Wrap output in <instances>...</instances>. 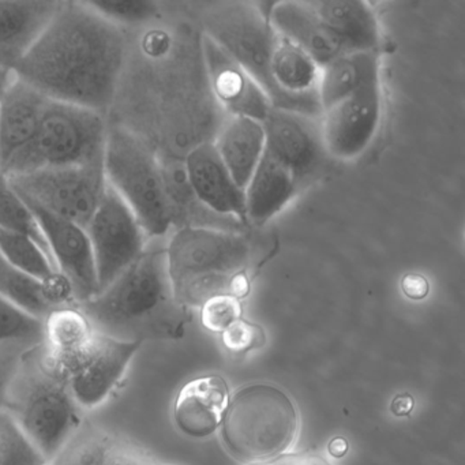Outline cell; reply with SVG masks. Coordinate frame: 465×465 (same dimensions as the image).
Masks as SVG:
<instances>
[{
  "instance_id": "1",
  "label": "cell",
  "mask_w": 465,
  "mask_h": 465,
  "mask_svg": "<svg viewBox=\"0 0 465 465\" xmlns=\"http://www.w3.org/2000/svg\"><path fill=\"white\" fill-rule=\"evenodd\" d=\"M126 54V29L103 17L86 0H61L15 74L48 99L105 115Z\"/></svg>"
},
{
  "instance_id": "2",
  "label": "cell",
  "mask_w": 465,
  "mask_h": 465,
  "mask_svg": "<svg viewBox=\"0 0 465 465\" xmlns=\"http://www.w3.org/2000/svg\"><path fill=\"white\" fill-rule=\"evenodd\" d=\"M94 331L122 341L183 337L187 309L173 299L165 249H148L94 298L80 304Z\"/></svg>"
},
{
  "instance_id": "3",
  "label": "cell",
  "mask_w": 465,
  "mask_h": 465,
  "mask_svg": "<svg viewBox=\"0 0 465 465\" xmlns=\"http://www.w3.org/2000/svg\"><path fill=\"white\" fill-rule=\"evenodd\" d=\"M249 261L243 236L208 228H182L165 247L173 299L184 309L201 307L217 295L246 296Z\"/></svg>"
},
{
  "instance_id": "4",
  "label": "cell",
  "mask_w": 465,
  "mask_h": 465,
  "mask_svg": "<svg viewBox=\"0 0 465 465\" xmlns=\"http://www.w3.org/2000/svg\"><path fill=\"white\" fill-rule=\"evenodd\" d=\"M6 410L48 462L83 426V412L45 342L29 348L7 389Z\"/></svg>"
},
{
  "instance_id": "5",
  "label": "cell",
  "mask_w": 465,
  "mask_h": 465,
  "mask_svg": "<svg viewBox=\"0 0 465 465\" xmlns=\"http://www.w3.org/2000/svg\"><path fill=\"white\" fill-rule=\"evenodd\" d=\"M298 430L290 396L276 386L257 383L241 389L228 404L222 438L233 459L258 464L284 453Z\"/></svg>"
},
{
  "instance_id": "6",
  "label": "cell",
  "mask_w": 465,
  "mask_h": 465,
  "mask_svg": "<svg viewBox=\"0 0 465 465\" xmlns=\"http://www.w3.org/2000/svg\"><path fill=\"white\" fill-rule=\"evenodd\" d=\"M103 167L108 186L132 209L148 239L165 235L173 224V206L149 146L124 127L108 129Z\"/></svg>"
},
{
  "instance_id": "7",
  "label": "cell",
  "mask_w": 465,
  "mask_h": 465,
  "mask_svg": "<svg viewBox=\"0 0 465 465\" xmlns=\"http://www.w3.org/2000/svg\"><path fill=\"white\" fill-rule=\"evenodd\" d=\"M107 132L103 114L50 99L31 145L2 173L15 178L45 168L102 164Z\"/></svg>"
},
{
  "instance_id": "8",
  "label": "cell",
  "mask_w": 465,
  "mask_h": 465,
  "mask_svg": "<svg viewBox=\"0 0 465 465\" xmlns=\"http://www.w3.org/2000/svg\"><path fill=\"white\" fill-rule=\"evenodd\" d=\"M7 181L26 203L75 223L85 230L108 186L103 163L45 168L7 178Z\"/></svg>"
},
{
  "instance_id": "9",
  "label": "cell",
  "mask_w": 465,
  "mask_h": 465,
  "mask_svg": "<svg viewBox=\"0 0 465 465\" xmlns=\"http://www.w3.org/2000/svg\"><path fill=\"white\" fill-rule=\"evenodd\" d=\"M203 26L206 36L232 56L254 78L269 99V64L276 32L272 28L268 15L254 5L230 2L209 10Z\"/></svg>"
},
{
  "instance_id": "10",
  "label": "cell",
  "mask_w": 465,
  "mask_h": 465,
  "mask_svg": "<svg viewBox=\"0 0 465 465\" xmlns=\"http://www.w3.org/2000/svg\"><path fill=\"white\" fill-rule=\"evenodd\" d=\"M141 345L94 331L73 355L64 361L53 359L64 371L81 410L89 411L107 401L118 388Z\"/></svg>"
},
{
  "instance_id": "11",
  "label": "cell",
  "mask_w": 465,
  "mask_h": 465,
  "mask_svg": "<svg viewBox=\"0 0 465 465\" xmlns=\"http://www.w3.org/2000/svg\"><path fill=\"white\" fill-rule=\"evenodd\" d=\"M86 232L96 265L99 292L141 257L148 241L132 209L110 186Z\"/></svg>"
},
{
  "instance_id": "12",
  "label": "cell",
  "mask_w": 465,
  "mask_h": 465,
  "mask_svg": "<svg viewBox=\"0 0 465 465\" xmlns=\"http://www.w3.org/2000/svg\"><path fill=\"white\" fill-rule=\"evenodd\" d=\"M381 116L382 94L378 67L351 96L321 115V138L326 153L340 160L361 156L377 135Z\"/></svg>"
},
{
  "instance_id": "13",
  "label": "cell",
  "mask_w": 465,
  "mask_h": 465,
  "mask_svg": "<svg viewBox=\"0 0 465 465\" xmlns=\"http://www.w3.org/2000/svg\"><path fill=\"white\" fill-rule=\"evenodd\" d=\"M42 228L58 273L69 282L78 304L99 293L96 265L85 228L28 203Z\"/></svg>"
},
{
  "instance_id": "14",
  "label": "cell",
  "mask_w": 465,
  "mask_h": 465,
  "mask_svg": "<svg viewBox=\"0 0 465 465\" xmlns=\"http://www.w3.org/2000/svg\"><path fill=\"white\" fill-rule=\"evenodd\" d=\"M315 118L271 108L261 124L265 133V152L287 165L302 186L322 164L323 148Z\"/></svg>"
},
{
  "instance_id": "15",
  "label": "cell",
  "mask_w": 465,
  "mask_h": 465,
  "mask_svg": "<svg viewBox=\"0 0 465 465\" xmlns=\"http://www.w3.org/2000/svg\"><path fill=\"white\" fill-rule=\"evenodd\" d=\"M203 50L217 102L231 116L262 122L273 107L254 78L206 35L203 37Z\"/></svg>"
},
{
  "instance_id": "16",
  "label": "cell",
  "mask_w": 465,
  "mask_h": 465,
  "mask_svg": "<svg viewBox=\"0 0 465 465\" xmlns=\"http://www.w3.org/2000/svg\"><path fill=\"white\" fill-rule=\"evenodd\" d=\"M61 0H0V67H15L36 45Z\"/></svg>"
},
{
  "instance_id": "17",
  "label": "cell",
  "mask_w": 465,
  "mask_h": 465,
  "mask_svg": "<svg viewBox=\"0 0 465 465\" xmlns=\"http://www.w3.org/2000/svg\"><path fill=\"white\" fill-rule=\"evenodd\" d=\"M266 15L276 34L301 48L320 67L350 53L307 2H279Z\"/></svg>"
},
{
  "instance_id": "18",
  "label": "cell",
  "mask_w": 465,
  "mask_h": 465,
  "mask_svg": "<svg viewBox=\"0 0 465 465\" xmlns=\"http://www.w3.org/2000/svg\"><path fill=\"white\" fill-rule=\"evenodd\" d=\"M48 97L15 77L0 104V170L25 151L39 129Z\"/></svg>"
},
{
  "instance_id": "19",
  "label": "cell",
  "mask_w": 465,
  "mask_h": 465,
  "mask_svg": "<svg viewBox=\"0 0 465 465\" xmlns=\"http://www.w3.org/2000/svg\"><path fill=\"white\" fill-rule=\"evenodd\" d=\"M186 175L195 197L206 208L244 219V190L233 181L213 143H203L190 152Z\"/></svg>"
},
{
  "instance_id": "20",
  "label": "cell",
  "mask_w": 465,
  "mask_h": 465,
  "mask_svg": "<svg viewBox=\"0 0 465 465\" xmlns=\"http://www.w3.org/2000/svg\"><path fill=\"white\" fill-rule=\"evenodd\" d=\"M230 404L227 382L219 375L190 381L179 391L173 408L176 426L186 435L208 437L216 431Z\"/></svg>"
},
{
  "instance_id": "21",
  "label": "cell",
  "mask_w": 465,
  "mask_h": 465,
  "mask_svg": "<svg viewBox=\"0 0 465 465\" xmlns=\"http://www.w3.org/2000/svg\"><path fill=\"white\" fill-rule=\"evenodd\" d=\"M0 298L43 322L54 310L78 304L69 282L62 274L50 282H43L15 268L2 255Z\"/></svg>"
},
{
  "instance_id": "22",
  "label": "cell",
  "mask_w": 465,
  "mask_h": 465,
  "mask_svg": "<svg viewBox=\"0 0 465 465\" xmlns=\"http://www.w3.org/2000/svg\"><path fill=\"white\" fill-rule=\"evenodd\" d=\"M301 187L295 173L265 152L244 189V219L265 224L292 201Z\"/></svg>"
},
{
  "instance_id": "23",
  "label": "cell",
  "mask_w": 465,
  "mask_h": 465,
  "mask_svg": "<svg viewBox=\"0 0 465 465\" xmlns=\"http://www.w3.org/2000/svg\"><path fill=\"white\" fill-rule=\"evenodd\" d=\"M350 53L378 51L381 43L377 15L361 0L307 2Z\"/></svg>"
},
{
  "instance_id": "24",
  "label": "cell",
  "mask_w": 465,
  "mask_h": 465,
  "mask_svg": "<svg viewBox=\"0 0 465 465\" xmlns=\"http://www.w3.org/2000/svg\"><path fill=\"white\" fill-rule=\"evenodd\" d=\"M213 145L233 181L246 189L265 153V133L261 122L231 116Z\"/></svg>"
},
{
  "instance_id": "25",
  "label": "cell",
  "mask_w": 465,
  "mask_h": 465,
  "mask_svg": "<svg viewBox=\"0 0 465 465\" xmlns=\"http://www.w3.org/2000/svg\"><path fill=\"white\" fill-rule=\"evenodd\" d=\"M378 67L380 51L347 53L321 67L317 85L321 113H326L351 96L366 75Z\"/></svg>"
},
{
  "instance_id": "26",
  "label": "cell",
  "mask_w": 465,
  "mask_h": 465,
  "mask_svg": "<svg viewBox=\"0 0 465 465\" xmlns=\"http://www.w3.org/2000/svg\"><path fill=\"white\" fill-rule=\"evenodd\" d=\"M80 304L59 307L45 320V345L55 361H64L80 350L94 334Z\"/></svg>"
},
{
  "instance_id": "27",
  "label": "cell",
  "mask_w": 465,
  "mask_h": 465,
  "mask_svg": "<svg viewBox=\"0 0 465 465\" xmlns=\"http://www.w3.org/2000/svg\"><path fill=\"white\" fill-rule=\"evenodd\" d=\"M0 255L15 268L43 282H50L61 274L34 239L4 228H0Z\"/></svg>"
},
{
  "instance_id": "28",
  "label": "cell",
  "mask_w": 465,
  "mask_h": 465,
  "mask_svg": "<svg viewBox=\"0 0 465 465\" xmlns=\"http://www.w3.org/2000/svg\"><path fill=\"white\" fill-rule=\"evenodd\" d=\"M116 435L92 426H81L48 465H100Z\"/></svg>"
},
{
  "instance_id": "29",
  "label": "cell",
  "mask_w": 465,
  "mask_h": 465,
  "mask_svg": "<svg viewBox=\"0 0 465 465\" xmlns=\"http://www.w3.org/2000/svg\"><path fill=\"white\" fill-rule=\"evenodd\" d=\"M0 228L34 239L51 258L47 242L28 203L10 186L6 176L0 175ZM53 261V258H51Z\"/></svg>"
},
{
  "instance_id": "30",
  "label": "cell",
  "mask_w": 465,
  "mask_h": 465,
  "mask_svg": "<svg viewBox=\"0 0 465 465\" xmlns=\"http://www.w3.org/2000/svg\"><path fill=\"white\" fill-rule=\"evenodd\" d=\"M0 465H48L47 457L6 410H0Z\"/></svg>"
},
{
  "instance_id": "31",
  "label": "cell",
  "mask_w": 465,
  "mask_h": 465,
  "mask_svg": "<svg viewBox=\"0 0 465 465\" xmlns=\"http://www.w3.org/2000/svg\"><path fill=\"white\" fill-rule=\"evenodd\" d=\"M45 341V322L0 298V342Z\"/></svg>"
},
{
  "instance_id": "32",
  "label": "cell",
  "mask_w": 465,
  "mask_h": 465,
  "mask_svg": "<svg viewBox=\"0 0 465 465\" xmlns=\"http://www.w3.org/2000/svg\"><path fill=\"white\" fill-rule=\"evenodd\" d=\"M88 4L103 17L124 29L143 25L157 13L156 4L148 0H94Z\"/></svg>"
},
{
  "instance_id": "33",
  "label": "cell",
  "mask_w": 465,
  "mask_h": 465,
  "mask_svg": "<svg viewBox=\"0 0 465 465\" xmlns=\"http://www.w3.org/2000/svg\"><path fill=\"white\" fill-rule=\"evenodd\" d=\"M241 317V302L231 295L213 296L201 306L203 325L214 333H223Z\"/></svg>"
},
{
  "instance_id": "34",
  "label": "cell",
  "mask_w": 465,
  "mask_h": 465,
  "mask_svg": "<svg viewBox=\"0 0 465 465\" xmlns=\"http://www.w3.org/2000/svg\"><path fill=\"white\" fill-rule=\"evenodd\" d=\"M223 342L235 355L262 348L266 342L265 331L249 321L238 320L223 331Z\"/></svg>"
},
{
  "instance_id": "35",
  "label": "cell",
  "mask_w": 465,
  "mask_h": 465,
  "mask_svg": "<svg viewBox=\"0 0 465 465\" xmlns=\"http://www.w3.org/2000/svg\"><path fill=\"white\" fill-rule=\"evenodd\" d=\"M37 344H42V342H0V410H4L7 389H9L24 353Z\"/></svg>"
},
{
  "instance_id": "36",
  "label": "cell",
  "mask_w": 465,
  "mask_h": 465,
  "mask_svg": "<svg viewBox=\"0 0 465 465\" xmlns=\"http://www.w3.org/2000/svg\"><path fill=\"white\" fill-rule=\"evenodd\" d=\"M100 465H154V462L137 446L118 437Z\"/></svg>"
},
{
  "instance_id": "37",
  "label": "cell",
  "mask_w": 465,
  "mask_h": 465,
  "mask_svg": "<svg viewBox=\"0 0 465 465\" xmlns=\"http://www.w3.org/2000/svg\"><path fill=\"white\" fill-rule=\"evenodd\" d=\"M255 465H331L325 457L320 454L296 453L285 454V456L276 457V459L269 460V461L258 462Z\"/></svg>"
},
{
  "instance_id": "38",
  "label": "cell",
  "mask_w": 465,
  "mask_h": 465,
  "mask_svg": "<svg viewBox=\"0 0 465 465\" xmlns=\"http://www.w3.org/2000/svg\"><path fill=\"white\" fill-rule=\"evenodd\" d=\"M401 287L405 295L410 299H415V301L426 298L429 293V282L419 274H407L402 279Z\"/></svg>"
},
{
  "instance_id": "39",
  "label": "cell",
  "mask_w": 465,
  "mask_h": 465,
  "mask_svg": "<svg viewBox=\"0 0 465 465\" xmlns=\"http://www.w3.org/2000/svg\"><path fill=\"white\" fill-rule=\"evenodd\" d=\"M413 407H415V400L411 394L402 393L397 394L394 397L393 401L391 404V411L393 412V415L399 416V418H402V416H408L413 411Z\"/></svg>"
},
{
  "instance_id": "40",
  "label": "cell",
  "mask_w": 465,
  "mask_h": 465,
  "mask_svg": "<svg viewBox=\"0 0 465 465\" xmlns=\"http://www.w3.org/2000/svg\"><path fill=\"white\" fill-rule=\"evenodd\" d=\"M329 453L337 459H341L348 453V440L342 437H336L329 442Z\"/></svg>"
},
{
  "instance_id": "41",
  "label": "cell",
  "mask_w": 465,
  "mask_h": 465,
  "mask_svg": "<svg viewBox=\"0 0 465 465\" xmlns=\"http://www.w3.org/2000/svg\"><path fill=\"white\" fill-rule=\"evenodd\" d=\"M15 77V73L5 69V67H0V104H2V100H4L5 94H6L9 86L12 85Z\"/></svg>"
},
{
  "instance_id": "42",
  "label": "cell",
  "mask_w": 465,
  "mask_h": 465,
  "mask_svg": "<svg viewBox=\"0 0 465 465\" xmlns=\"http://www.w3.org/2000/svg\"><path fill=\"white\" fill-rule=\"evenodd\" d=\"M0 175H2V170H0Z\"/></svg>"
}]
</instances>
